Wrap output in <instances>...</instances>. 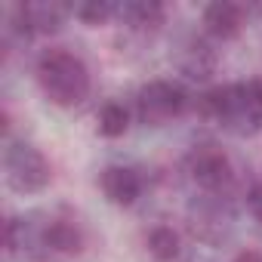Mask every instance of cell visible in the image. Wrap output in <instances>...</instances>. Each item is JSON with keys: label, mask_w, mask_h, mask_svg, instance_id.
Segmentation results:
<instances>
[{"label": "cell", "mask_w": 262, "mask_h": 262, "mask_svg": "<svg viewBox=\"0 0 262 262\" xmlns=\"http://www.w3.org/2000/svg\"><path fill=\"white\" fill-rule=\"evenodd\" d=\"M129 129V111L120 102H105L99 111V133L105 139H117Z\"/></svg>", "instance_id": "14"}, {"label": "cell", "mask_w": 262, "mask_h": 262, "mask_svg": "<svg viewBox=\"0 0 262 262\" xmlns=\"http://www.w3.org/2000/svg\"><path fill=\"white\" fill-rule=\"evenodd\" d=\"M4 176L7 185L19 194H37L50 185L47 158L28 142H7L4 148Z\"/></svg>", "instance_id": "4"}, {"label": "cell", "mask_w": 262, "mask_h": 262, "mask_svg": "<svg viewBox=\"0 0 262 262\" xmlns=\"http://www.w3.org/2000/svg\"><path fill=\"white\" fill-rule=\"evenodd\" d=\"M50 247L53 253H65V256H74L83 250V231L77 222L71 219H56L53 216V225H50Z\"/></svg>", "instance_id": "12"}, {"label": "cell", "mask_w": 262, "mask_h": 262, "mask_svg": "<svg viewBox=\"0 0 262 262\" xmlns=\"http://www.w3.org/2000/svg\"><path fill=\"white\" fill-rule=\"evenodd\" d=\"M37 83L43 96L59 108H74L90 96V71L83 59L68 50H50L40 56Z\"/></svg>", "instance_id": "2"}, {"label": "cell", "mask_w": 262, "mask_h": 262, "mask_svg": "<svg viewBox=\"0 0 262 262\" xmlns=\"http://www.w3.org/2000/svg\"><path fill=\"white\" fill-rule=\"evenodd\" d=\"M234 262H262V253H256V250H244V253L234 256Z\"/></svg>", "instance_id": "17"}, {"label": "cell", "mask_w": 262, "mask_h": 262, "mask_svg": "<svg viewBox=\"0 0 262 262\" xmlns=\"http://www.w3.org/2000/svg\"><path fill=\"white\" fill-rule=\"evenodd\" d=\"M50 225H53V216H47L40 210L7 219V228H4L7 253L13 259H22V262H43L53 253Z\"/></svg>", "instance_id": "3"}, {"label": "cell", "mask_w": 262, "mask_h": 262, "mask_svg": "<svg viewBox=\"0 0 262 262\" xmlns=\"http://www.w3.org/2000/svg\"><path fill=\"white\" fill-rule=\"evenodd\" d=\"M188 176L204 191H219L231 182V161L213 145H201L188 155Z\"/></svg>", "instance_id": "7"}, {"label": "cell", "mask_w": 262, "mask_h": 262, "mask_svg": "<svg viewBox=\"0 0 262 262\" xmlns=\"http://www.w3.org/2000/svg\"><path fill=\"white\" fill-rule=\"evenodd\" d=\"M201 111L231 136H256L262 129V80L213 86L201 96Z\"/></svg>", "instance_id": "1"}, {"label": "cell", "mask_w": 262, "mask_h": 262, "mask_svg": "<svg viewBox=\"0 0 262 262\" xmlns=\"http://www.w3.org/2000/svg\"><path fill=\"white\" fill-rule=\"evenodd\" d=\"M247 210L256 222H262V182H256L250 191H247Z\"/></svg>", "instance_id": "16"}, {"label": "cell", "mask_w": 262, "mask_h": 262, "mask_svg": "<svg viewBox=\"0 0 262 262\" xmlns=\"http://www.w3.org/2000/svg\"><path fill=\"white\" fill-rule=\"evenodd\" d=\"M71 13L86 25H105L111 16H117V4H108V0H86V4L71 7Z\"/></svg>", "instance_id": "15"}, {"label": "cell", "mask_w": 262, "mask_h": 262, "mask_svg": "<svg viewBox=\"0 0 262 262\" xmlns=\"http://www.w3.org/2000/svg\"><path fill=\"white\" fill-rule=\"evenodd\" d=\"M71 16V7L56 4V0H31V4L16 7V25L25 37L31 34H56L65 19Z\"/></svg>", "instance_id": "6"}, {"label": "cell", "mask_w": 262, "mask_h": 262, "mask_svg": "<svg viewBox=\"0 0 262 262\" xmlns=\"http://www.w3.org/2000/svg\"><path fill=\"white\" fill-rule=\"evenodd\" d=\"M188 105V96L173 80H148L136 93V114L145 126H164L179 117Z\"/></svg>", "instance_id": "5"}, {"label": "cell", "mask_w": 262, "mask_h": 262, "mask_svg": "<svg viewBox=\"0 0 262 262\" xmlns=\"http://www.w3.org/2000/svg\"><path fill=\"white\" fill-rule=\"evenodd\" d=\"M117 16L133 28H155L164 22L167 10L161 4H155V0H126V4L117 7Z\"/></svg>", "instance_id": "11"}, {"label": "cell", "mask_w": 262, "mask_h": 262, "mask_svg": "<svg viewBox=\"0 0 262 262\" xmlns=\"http://www.w3.org/2000/svg\"><path fill=\"white\" fill-rule=\"evenodd\" d=\"M176 65L188 80H210L213 71H216V53H213V47L207 40L188 37L185 47L176 56Z\"/></svg>", "instance_id": "9"}, {"label": "cell", "mask_w": 262, "mask_h": 262, "mask_svg": "<svg viewBox=\"0 0 262 262\" xmlns=\"http://www.w3.org/2000/svg\"><path fill=\"white\" fill-rule=\"evenodd\" d=\"M148 244V253L158 259V262H173L179 256V234L170 228V225H155L145 237Z\"/></svg>", "instance_id": "13"}, {"label": "cell", "mask_w": 262, "mask_h": 262, "mask_svg": "<svg viewBox=\"0 0 262 262\" xmlns=\"http://www.w3.org/2000/svg\"><path fill=\"white\" fill-rule=\"evenodd\" d=\"M204 28L222 40L237 37L244 28V7L231 4V0H216V4L204 7Z\"/></svg>", "instance_id": "10"}, {"label": "cell", "mask_w": 262, "mask_h": 262, "mask_svg": "<svg viewBox=\"0 0 262 262\" xmlns=\"http://www.w3.org/2000/svg\"><path fill=\"white\" fill-rule=\"evenodd\" d=\"M102 194L114 204V207H133L142 194V179L136 170H129V167H108L102 170Z\"/></svg>", "instance_id": "8"}]
</instances>
